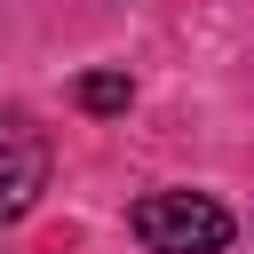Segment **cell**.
Listing matches in <instances>:
<instances>
[{
    "mask_svg": "<svg viewBox=\"0 0 254 254\" xmlns=\"http://www.w3.org/2000/svg\"><path fill=\"white\" fill-rule=\"evenodd\" d=\"M135 238L151 254H222L230 206H214L206 190H151V198H135Z\"/></svg>",
    "mask_w": 254,
    "mask_h": 254,
    "instance_id": "6da1fadb",
    "label": "cell"
},
{
    "mask_svg": "<svg viewBox=\"0 0 254 254\" xmlns=\"http://www.w3.org/2000/svg\"><path fill=\"white\" fill-rule=\"evenodd\" d=\"M40 190H48V143H40V127H32V119L0 111V222L32 214V198H40Z\"/></svg>",
    "mask_w": 254,
    "mask_h": 254,
    "instance_id": "7a4b0ae2",
    "label": "cell"
},
{
    "mask_svg": "<svg viewBox=\"0 0 254 254\" xmlns=\"http://www.w3.org/2000/svg\"><path fill=\"white\" fill-rule=\"evenodd\" d=\"M71 95H79V111L111 119V111H127V95H135V87H127V71H87V79H79Z\"/></svg>",
    "mask_w": 254,
    "mask_h": 254,
    "instance_id": "3957f363",
    "label": "cell"
}]
</instances>
